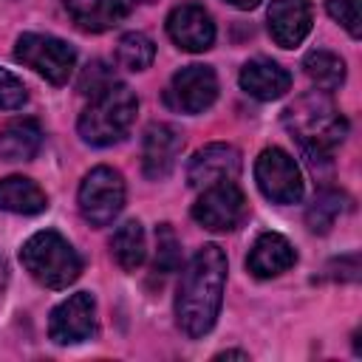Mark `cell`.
<instances>
[{"mask_svg": "<svg viewBox=\"0 0 362 362\" xmlns=\"http://www.w3.org/2000/svg\"><path fill=\"white\" fill-rule=\"evenodd\" d=\"M226 286V255L218 243L201 246L187 263L175 297V320L178 328L198 339L212 331Z\"/></svg>", "mask_w": 362, "mask_h": 362, "instance_id": "obj_1", "label": "cell"}, {"mask_svg": "<svg viewBox=\"0 0 362 362\" xmlns=\"http://www.w3.org/2000/svg\"><path fill=\"white\" fill-rule=\"evenodd\" d=\"M283 124L300 141V147L314 164L325 161L334 153V147L342 144V139L348 136V122L325 96V90H311L294 99L283 110Z\"/></svg>", "mask_w": 362, "mask_h": 362, "instance_id": "obj_2", "label": "cell"}, {"mask_svg": "<svg viewBox=\"0 0 362 362\" xmlns=\"http://www.w3.org/2000/svg\"><path fill=\"white\" fill-rule=\"evenodd\" d=\"M136 110H139L136 93L127 85L113 82L105 90L90 96V105L79 113L76 130H79L82 141H88V144L110 147L127 136V130L136 119Z\"/></svg>", "mask_w": 362, "mask_h": 362, "instance_id": "obj_3", "label": "cell"}, {"mask_svg": "<svg viewBox=\"0 0 362 362\" xmlns=\"http://www.w3.org/2000/svg\"><path fill=\"white\" fill-rule=\"evenodd\" d=\"M20 260L25 272L45 288H68L82 272V260L76 249L54 229L34 232L23 243Z\"/></svg>", "mask_w": 362, "mask_h": 362, "instance_id": "obj_4", "label": "cell"}, {"mask_svg": "<svg viewBox=\"0 0 362 362\" xmlns=\"http://www.w3.org/2000/svg\"><path fill=\"white\" fill-rule=\"evenodd\" d=\"M14 57L17 62L45 76L51 85H65L76 68V51L65 40L51 34H20L14 42Z\"/></svg>", "mask_w": 362, "mask_h": 362, "instance_id": "obj_5", "label": "cell"}, {"mask_svg": "<svg viewBox=\"0 0 362 362\" xmlns=\"http://www.w3.org/2000/svg\"><path fill=\"white\" fill-rule=\"evenodd\" d=\"M79 212L90 226H107L124 206V178L113 167H93L79 184Z\"/></svg>", "mask_w": 362, "mask_h": 362, "instance_id": "obj_6", "label": "cell"}, {"mask_svg": "<svg viewBox=\"0 0 362 362\" xmlns=\"http://www.w3.org/2000/svg\"><path fill=\"white\" fill-rule=\"evenodd\" d=\"M192 218L209 232H232L246 218V195L235 181L204 187V192L192 204Z\"/></svg>", "mask_w": 362, "mask_h": 362, "instance_id": "obj_7", "label": "cell"}, {"mask_svg": "<svg viewBox=\"0 0 362 362\" xmlns=\"http://www.w3.org/2000/svg\"><path fill=\"white\" fill-rule=\"evenodd\" d=\"M255 181L274 204H297L303 198V175L283 147H266L255 161Z\"/></svg>", "mask_w": 362, "mask_h": 362, "instance_id": "obj_8", "label": "cell"}, {"mask_svg": "<svg viewBox=\"0 0 362 362\" xmlns=\"http://www.w3.org/2000/svg\"><path fill=\"white\" fill-rule=\"evenodd\" d=\"M96 328V300L88 291H76L68 300H62L48 320V337L57 345H76L82 339H90Z\"/></svg>", "mask_w": 362, "mask_h": 362, "instance_id": "obj_9", "label": "cell"}, {"mask_svg": "<svg viewBox=\"0 0 362 362\" xmlns=\"http://www.w3.org/2000/svg\"><path fill=\"white\" fill-rule=\"evenodd\" d=\"M215 99H218V76L209 65H187L170 79L167 102L181 113H204Z\"/></svg>", "mask_w": 362, "mask_h": 362, "instance_id": "obj_10", "label": "cell"}, {"mask_svg": "<svg viewBox=\"0 0 362 362\" xmlns=\"http://www.w3.org/2000/svg\"><path fill=\"white\" fill-rule=\"evenodd\" d=\"M167 34L181 51L201 54V51L212 48V42H215V23H212V17L204 6L184 3V6H175L170 11Z\"/></svg>", "mask_w": 362, "mask_h": 362, "instance_id": "obj_11", "label": "cell"}, {"mask_svg": "<svg viewBox=\"0 0 362 362\" xmlns=\"http://www.w3.org/2000/svg\"><path fill=\"white\" fill-rule=\"evenodd\" d=\"M238 173H240V153H238V147L215 141V144L201 147L189 158L187 184L195 187V189H204V187H212L218 181H235Z\"/></svg>", "mask_w": 362, "mask_h": 362, "instance_id": "obj_12", "label": "cell"}, {"mask_svg": "<svg viewBox=\"0 0 362 362\" xmlns=\"http://www.w3.org/2000/svg\"><path fill=\"white\" fill-rule=\"evenodd\" d=\"M184 141H181V133L173 127V124H164V122H156L144 130V141H141V167H144V175L158 181V178H167L178 161V153H181Z\"/></svg>", "mask_w": 362, "mask_h": 362, "instance_id": "obj_13", "label": "cell"}, {"mask_svg": "<svg viewBox=\"0 0 362 362\" xmlns=\"http://www.w3.org/2000/svg\"><path fill=\"white\" fill-rule=\"evenodd\" d=\"M311 31L308 0H274L269 6V34L280 48H297Z\"/></svg>", "mask_w": 362, "mask_h": 362, "instance_id": "obj_14", "label": "cell"}, {"mask_svg": "<svg viewBox=\"0 0 362 362\" xmlns=\"http://www.w3.org/2000/svg\"><path fill=\"white\" fill-rule=\"evenodd\" d=\"M297 260L294 246L288 243V238H283L280 232H263L246 257V266L255 277H277L286 269H291Z\"/></svg>", "mask_w": 362, "mask_h": 362, "instance_id": "obj_15", "label": "cell"}, {"mask_svg": "<svg viewBox=\"0 0 362 362\" xmlns=\"http://www.w3.org/2000/svg\"><path fill=\"white\" fill-rule=\"evenodd\" d=\"M240 88L260 102H272L291 88V74L272 59H249L240 68Z\"/></svg>", "mask_w": 362, "mask_h": 362, "instance_id": "obj_16", "label": "cell"}, {"mask_svg": "<svg viewBox=\"0 0 362 362\" xmlns=\"http://www.w3.org/2000/svg\"><path fill=\"white\" fill-rule=\"evenodd\" d=\"M65 11L76 23V28L99 34L127 17L130 0H65Z\"/></svg>", "mask_w": 362, "mask_h": 362, "instance_id": "obj_17", "label": "cell"}, {"mask_svg": "<svg viewBox=\"0 0 362 362\" xmlns=\"http://www.w3.org/2000/svg\"><path fill=\"white\" fill-rule=\"evenodd\" d=\"M42 144V127L37 119H11L0 127V158L28 161Z\"/></svg>", "mask_w": 362, "mask_h": 362, "instance_id": "obj_18", "label": "cell"}, {"mask_svg": "<svg viewBox=\"0 0 362 362\" xmlns=\"http://www.w3.org/2000/svg\"><path fill=\"white\" fill-rule=\"evenodd\" d=\"M0 209L14 215H37L48 209V195L25 175L0 178Z\"/></svg>", "mask_w": 362, "mask_h": 362, "instance_id": "obj_19", "label": "cell"}, {"mask_svg": "<svg viewBox=\"0 0 362 362\" xmlns=\"http://www.w3.org/2000/svg\"><path fill=\"white\" fill-rule=\"evenodd\" d=\"M110 255H113V260L124 272H136L144 263L147 240H144V229H141L139 221H124L113 232V238H110Z\"/></svg>", "mask_w": 362, "mask_h": 362, "instance_id": "obj_20", "label": "cell"}, {"mask_svg": "<svg viewBox=\"0 0 362 362\" xmlns=\"http://www.w3.org/2000/svg\"><path fill=\"white\" fill-rule=\"evenodd\" d=\"M303 71H305V76H308L320 90H325V93H328V90H337V88L345 82V62H342L337 54L322 51V48L305 54Z\"/></svg>", "mask_w": 362, "mask_h": 362, "instance_id": "obj_21", "label": "cell"}, {"mask_svg": "<svg viewBox=\"0 0 362 362\" xmlns=\"http://www.w3.org/2000/svg\"><path fill=\"white\" fill-rule=\"evenodd\" d=\"M153 59H156V45L141 31L124 34L119 40V45H116V62L122 68H127V71H144V68L153 65Z\"/></svg>", "mask_w": 362, "mask_h": 362, "instance_id": "obj_22", "label": "cell"}, {"mask_svg": "<svg viewBox=\"0 0 362 362\" xmlns=\"http://www.w3.org/2000/svg\"><path fill=\"white\" fill-rule=\"evenodd\" d=\"M345 209V195L337 189H320L311 201V206L305 209V223L311 232H328L334 226V221L342 215Z\"/></svg>", "mask_w": 362, "mask_h": 362, "instance_id": "obj_23", "label": "cell"}, {"mask_svg": "<svg viewBox=\"0 0 362 362\" xmlns=\"http://www.w3.org/2000/svg\"><path fill=\"white\" fill-rule=\"evenodd\" d=\"M178 263H181V243H178L173 226L161 223L156 229V263H153V269L158 274H170L178 269Z\"/></svg>", "mask_w": 362, "mask_h": 362, "instance_id": "obj_24", "label": "cell"}, {"mask_svg": "<svg viewBox=\"0 0 362 362\" xmlns=\"http://www.w3.org/2000/svg\"><path fill=\"white\" fill-rule=\"evenodd\" d=\"M325 8H328V14H331L354 40H359V34H362V25H359V20H362L359 0H328Z\"/></svg>", "mask_w": 362, "mask_h": 362, "instance_id": "obj_25", "label": "cell"}, {"mask_svg": "<svg viewBox=\"0 0 362 362\" xmlns=\"http://www.w3.org/2000/svg\"><path fill=\"white\" fill-rule=\"evenodd\" d=\"M116 82V76H113V71L105 65V62H90L85 71H82V76H79V93H85V96H93V93H99V90H105L107 85H113Z\"/></svg>", "mask_w": 362, "mask_h": 362, "instance_id": "obj_26", "label": "cell"}, {"mask_svg": "<svg viewBox=\"0 0 362 362\" xmlns=\"http://www.w3.org/2000/svg\"><path fill=\"white\" fill-rule=\"evenodd\" d=\"M28 99L25 85L6 68H0V110H17Z\"/></svg>", "mask_w": 362, "mask_h": 362, "instance_id": "obj_27", "label": "cell"}, {"mask_svg": "<svg viewBox=\"0 0 362 362\" xmlns=\"http://www.w3.org/2000/svg\"><path fill=\"white\" fill-rule=\"evenodd\" d=\"M229 6H235V8H243V11H249V8H255V6H260V0H226Z\"/></svg>", "mask_w": 362, "mask_h": 362, "instance_id": "obj_28", "label": "cell"}, {"mask_svg": "<svg viewBox=\"0 0 362 362\" xmlns=\"http://www.w3.org/2000/svg\"><path fill=\"white\" fill-rule=\"evenodd\" d=\"M215 359H249V354H243V351H223Z\"/></svg>", "mask_w": 362, "mask_h": 362, "instance_id": "obj_29", "label": "cell"}, {"mask_svg": "<svg viewBox=\"0 0 362 362\" xmlns=\"http://www.w3.org/2000/svg\"><path fill=\"white\" fill-rule=\"evenodd\" d=\"M141 3H153V0H141Z\"/></svg>", "mask_w": 362, "mask_h": 362, "instance_id": "obj_30", "label": "cell"}]
</instances>
